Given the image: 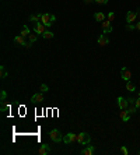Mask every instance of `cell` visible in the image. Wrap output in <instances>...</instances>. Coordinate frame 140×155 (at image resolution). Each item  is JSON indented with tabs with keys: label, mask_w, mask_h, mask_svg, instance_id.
Wrapping results in <instances>:
<instances>
[{
	"label": "cell",
	"mask_w": 140,
	"mask_h": 155,
	"mask_svg": "<svg viewBox=\"0 0 140 155\" xmlns=\"http://www.w3.org/2000/svg\"><path fill=\"white\" fill-rule=\"evenodd\" d=\"M126 90H128L129 92H135V91H136V87L130 83V81H126Z\"/></svg>",
	"instance_id": "obj_22"
},
{
	"label": "cell",
	"mask_w": 140,
	"mask_h": 155,
	"mask_svg": "<svg viewBox=\"0 0 140 155\" xmlns=\"http://www.w3.org/2000/svg\"><path fill=\"white\" fill-rule=\"evenodd\" d=\"M39 90H41V92H48V91H49V87H48L46 84H42V85L39 87Z\"/></svg>",
	"instance_id": "obj_26"
},
{
	"label": "cell",
	"mask_w": 140,
	"mask_h": 155,
	"mask_svg": "<svg viewBox=\"0 0 140 155\" xmlns=\"http://www.w3.org/2000/svg\"><path fill=\"white\" fill-rule=\"evenodd\" d=\"M9 109H10V105H9V103H6V101L1 102V112H6V111H9Z\"/></svg>",
	"instance_id": "obj_25"
},
{
	"label": "cell",
	"mask_w": 140,
	"mask_h": 155,
	"mask_svg": "<svg viewBox=\"0 0 140 155\" xmlns=\"http://www.w3.org/2000/svg\"><path fill=\"white\" fill-rule=\"evenodd\" d=\"M135 105H136V108H137V109H140V96L137 98V99H136V102H135Z\"/></svg>",
	"instance_id": "obj_32"
},
{
	"label": "cell",
	"mask_w": 140,
	"mask_h": 155,
	"mask_svg": "<svg viewBox=\"0 0 140 155\" xmlns=\"http://www.w3.org/2000/svg\"><path fill=\"white\" fill-rule=\"evenodd\" d=\"M83 1H84V3H86V4H90V3H93V1H94V0H83Z\"/></svg>",
	"instance_id": "obj_34"
},
{
	"label": "cell",
	"mask_w": 140,
	"mask_h": 155,
	"mask_svg": "<svg viewBox=\"0 0 140 155\" xmlns=\"http://www.w3.org/2000/svg\"><path fill=\"white\" fill-rule=\"evenodd\" d=\"M136 13H137V18H139V21H140V7L137 9V11H136Z\"/></svg>",
	"instance_id": "obj_35"
},
{
	"label": "cell",
	"mask_w": 140,
	"mask_h": 155,
	"mask_svg": "<svg viewBox=\"0 0 140 155\" xmlns=\"http://www.w3.org/2000/svg\"><path fill=\"white\" fill-rule=\"evenodd\" d=\"M77 143H78V144H83V145H88L91 143V137H90L88 133L81 131V133L77 134Z\"/></svg>",
	"instance_id": "obj_2"
},
{
	"label": "cell",
	"mask_w": 140,
	"mask_h": 155,
	"mask_svg": "<svg viewBox=\"0 0 140 155\" xmlns=\"http://www.w3.org/2000/svg\"><path fill=\"white\" fill-rule=\"evenodd\" d=\"M94 18H95L98 22H102V21H105V14L101 13V11H97V13L94 14Z\"/></svg>",
	"instance_id": "obj_16"
},
{
	"label": "cell",
	"mask_w": 140,
	"mask_h": 155,
	"mask_svg": "<svg viewBox=\"0 0 140 155\" xmlns=\"http://www.w3.org/2000/svg\"><path fill=\"white\" fill-rule=\"evenodd\" d=\"M38 41V34L35 32V34H30V36H28V42H31V43H34V42Z\"/></svg>",
	"instance_id": "obj_23"
},
{
	"label": "cell",
	"mask_w": 140,
	"mask_h": 155,
	"mask_svg": "<svg viewBox=\"0 0 140 155\" xmlns=\"http://www.w3.org/2000/svg\"><path fill=\"white\" fill-rule=\"evenodd\" d=\"M107 20H109L111 22L115 20V13H114V11H109V13H108V14H107Z\"/></svg>",
	"instance_id": "obj_24"
},
{
	"label": "cell",
	"mask_w": 140,
	"mask_h": 155,
	"mask_svg": "<svg viewBox=\"0 0 140 155\" xmlns=\"http://www.w3.org/2000/svg\"><path fill=\"white\" fill-rule=\"evenodd\" d=\"M126 109H128V112H129L130 115H133V113H136V112H137V108H136V105H135V103L129 105V106H128Z\"/></svg>",
	"instance_id": "obj_20"
},
{
	"label": "cell",
	"mask_w": 140,
	"mask_h": 155,
	"mask_svg": "<svg viewBox=\"0 0 140 155\" xmlns=\"http://www.w3.org/2000/svg\"><path fill=\"white\" fill-rule=\"evenodd\" d=\"M42 38H43V39H52V38H53V32L46 30V31L42 34Z\"/></svg>",
	"instance_id": "obj_19"
},
{
	"label": "cell",
	"mask_w": 140,
	"mask_h": 155,
	"mask_svg": "<svg viewBox=\"0 0 140 155\" xmlns=\"http://www.w3.org/2000/svg\"><path fill=\"white\" fill-rule=\"evenodd\" d=\"M102 31H104V34H105V35L112 32V25H111V21H109V20L102 21Z\"/></svg>",
	"instance_id": "obj_8"
},
{
	"label": "cell",
	"mask_w": 140,
	"mask_h": 155,
	"mask_svg": "<svg viewBox=\"0 0 140 155\" xmlns=\"http://www.w3.org/2000/svg\"><path fill=\"white\" fill-rule=\"evenodd\" d=\"M51 151H52V150H51V145L42 144L39 147V151H38V152L41 155H48V154H51Z\"/></svg>",
	"instance_id": "obj_10"
},
{
	"label": "cell",
	"mask_w": 140,
	"mask_h": 155,
	"mask_svg": "<svg viewBox=\"0 0 140 155\" xmlns=\"http://www.w3.org/2000/svg\"><path fill=\"white\" fill-rule=\"evenodd\" d=\"M126 30H128V31H133V30H136V27H135L133 24L128 22V25H126Z\"/></svg>",
	"instance_id": "obj_29"
},
{
	"label": "cell",
	"mask_w": 140,
	"mask_h": 155,
	"mask_svg": "<svg viewBox=\"0 0 140 155\" xmlns=\"http://www.w3.org/2000/svg\"><path fill=\"white\" fill-rule=\"evenodd\" d=\"M118 106L119 109H126L128 106H129V102H128V99L126 98H123V96H118Z\"/></svg>",
	"instance_id": "obj_9"
},
{
	"label": "cell",
	"mask_w": 140,
	"mask_h": 155,
	"mask_svg": "<svg viewBox=\"0 0 140 155\" xmlns=\"http://www.w3.org/2000/svg\"><path fill=\"white\" fill-rule=\"evenodd\" d=\"M119 117H120V120H123V122H128V120L130 119V113L128 112V109H120Z\"/></svg>",
	"instance_id": "obj_13"
},
{
	"label": "cell",
	"mask_w": 140,
	"mask_h": 155,
	"mask_svg": "<svg viewBox=\"0 0 140 155\" xmlns=\"http://www.w3.org/2000/svg\"><path fill=\"white\" fill-rule=\"evenodd\" d=\"M120 151H122V154H123V155H128V154H129V151H128V148H126L125 145H120Z\"/></svg>",
	"instance_id": "obj_27"
},
{
	"label": "cell",
	"mask_w": 140,
	"mask_h": 155,
	"mask_svg": "<svg viewBox=\"0 0 140 155\" xmlns=\"http://www.w3.org/2000/svg\"><path fill=\"white\" fill-rule=\"evenodd\" d=\"M63 141L65 144H73V143H77V135L74 133H67V134L63 137Z\"/></svg>",
	"instance_id": "obj_5"
},
{
	"label": "cell",
	"mask_w": 140,
	"mask_h": 155,
	"mask_svg": "<svg viewBox=\"0 0 140 155\" xmlns=\"http://www.w3.org/2000/svg\"><path fill=\"white\" fill-rule=\"evenodd\" d=\"M6 98H7V92H6V91L3 90V91H1V96H0L1 102H4V101H6Z\"/></svg>",
	"instance_id": "obj_28"
},
{
	"label": "cell",
	"mask_w": 140,
	"mask_h": 155,
	"mask_svg": "<svg viewBox=\"0 0 140 155\" xmlns=\"http://www.w3.org/2000/svg\"><path fill=\"white\" fill-rule=\"evenodd\" d=\"M56 21V16L52 13H41V22H42L45 27H51L53 25V22Z\"/></svg>",
	"instance_id": "obj_1"
},
{
	"label": "cell",
	"mask_w": 140,
	"mask_h": 155,
	"mask_svg": "<svg viewBox=\"0 0 140 155\" xmlns=\"http://www.w3.org/2000/svg\"><path fill=\"white\" fill-rule=\"evenodd\" d=\"M13 42H14L16 45H18V46H25V45H27L25 38H24V36H21V35H18V36H14Z\"/></svg>",
	"instance_id": "obj_11"
},
{
	"label": "cell",
	"mask_w": 140,
	"mask_h": 155,
	"mask_svg": "<svg viewBox=\"0 0 140 155\" xmlns=\"http://www.w3.org/2000/svg\"><path fill=\"white\" fill-rule=\"evenodd\" d=\"M28 20L31 21V22H34V24L39 22V21H41V13H39V14H31Z\"/></svg>",
	"instance_id": "obj_17"
},
{
	"label": "cell",
	"mask_w": 140,
	"mask_h": 155,
	"mask_svg": "<svg viewBox=\"0 0 140 155\" xmlns=\"http://www.w3.org/2000/svg\"><path fill=\"white\" fill-rule=\"evenodd\" d=\"M94 152H95V147H94V145H87L86 148L81 151L83 155H93Z\"/></svg>",
	"instance_id": "obj_14"
},
{
	"label": "cell",
	"mask_w": 140,
	"mask_h": 155,
	"mask_svg": "<svg viewBox=\"0 0 140 155\" xmlns=\"http://www.w3.org/2000/svg\"><path fill=\"white\" fill-rule=\"evenodd\" d=\"M49 137H51V140H52L53 143H62V141H63V135H62V133H60L57 129L51 130V131H49Z\"/></svg>",
	"instance_id": "obj_3"
},
{
	"label": "cell",
	"mask_w": 140,
	"mask_h": 155,
	"mask_svg": "<svg viewBox=\"0 0 140 155\" xmlns=\"http://www.w3.org/2000/svg\"><path fill=\"white\" fill-rule=\"evenodd\" d=\"M31 101H32L34 103H39V102H42V101H43V95H42V92H39V94H34L32 96H31Z\"/></svg>",
	"instance_id": "obj_15"
},
{
	"label": "cell",
	"mask_w": 140,
	"mask_h": 155,
	"mask_svg": "<svg viewBox=\"0 0 140 155\" xmlns=\"http://www.w3.org/2000/svg\"><path fill=\"white\" fill-rule=\"evenodd\" d=\"M139 96H140V92H139Z\"/></svg>",
	"instance_id": "obj_36"
},
{
	"label": "cell",
	"mask_w": 140,
	"mask_h": 155,
	"mask_svg": "<svg viewBox=\"0 0 140 155\" xmlns=\"http://www.w3.org/2000/svg\"><path fill=\"white\" fill-rule=\"evenodd\" d=\"M137 18V13L136 11H128V14H126V22H135V20Z\"/></svg>",
	"instance_id": "obj_12"
},
{
	"label": "cell",
	"mask_w": 140,
	"mask_h": 155,
	"mask_svg": "<svg viewBox=\"0 0 140 155\" xmlns=\"http://www.w3.org/2000/svg\"><path fill=\"white\" fill-rule=\"evenodd\" d=\"M97 4H107L108 3V0H94Z\"/></svg>",
	"instance_id": "obj_30"
},
{
	"label": "cell",
	"mask_w": 140,
	"mask_h": 155,
	"mask_svg": "<svg viewBox=\"0 0 140 155\" xmlns=\"http://www.w3.org/2000/svg\"><path fill=\"white\" fill-rule=\"evenodd\" d=\"M30 34H31V31H30V28H28L27 25H24V27H22V31H21V34H20V35L25 38V36H30Z\"/></svg>",
	"instance_id": "obj_18"
},
{
	"label": "cell",
	"mask_w": 140,
	"mask_h": 155,
	"mask_svg": "<svg viewBox=\"0 0 140 155\" xmlns=\"http://www.w3.org/2000/svg\"><path fill=\"white\" fill-rule=\"evenodd\" d=\"M98 45L99 46H107L108 43H109V38H108V35H105V34H101L99 36H98Z\"/></svg>",
	"instance_id": "obj_7"
},
{
	"label": "cell",
	"mask_w": 140,
	"mask_h": 155,
	"mask_svg": "<svg viewBox=\"0 0 140 155\" xmlns=\"http://www.w3.org/2000/svg\"><path fill=\"white\" fill-rule=\"evenodd\" d=\"M45 31H46V27L43 25L41 21H39V22H37V24H34V32H37L38 35H42Z\"/></svg>",
	"instance_id": "obj_6"
},
{
	"label": "cell",
	"mask_w": 140,
	"mask_h": 155,
	"mask_svg": "<svg viewBox=\"0 0 140 155\" xmlns=\"http://www.w3.org/2000/svg\"><path fill=\"white\" fill-rule=\"evenodd\" d=\"M120 78L125 80V81H130V78H132V71H130L128 67H122V69H120Z\"/></svg>",
	"instance_id": "obj_4"
},
{
	"label": "cell",
	"mask_w": 140,
	"mask_h": 155,
	"mask_svg": "<svg viewBox=\"0 0 140 155\" xmlns=\"http://www.w3.org/2000/svg\"><path fill=\"white\" fill-rule=\"evenodd\" d=\"M135 27H136V30H137V31H140V21H139V22H136V25H135Z\"/></svg>",
	"instance_id": "obj_33"
},
{
	"label": "cell",
	"mask_w": 140,
	"mask_h": 155,
	"mask_svg": "<svg viewBox=\"0 0 140 155\" xmlns=\"http://www.w3.org/2000/svg\"><path fill=\"white\" fill-rule=\"evenodd\" d=\"M128 99V102H129V105H132V103H135L136 102V99L135 98H132V96H129V98H126Z\"/></svg>",
	"instance_id": "obj_31"
},
{
	"label": "cell",
	"mask_w": 140,
	"mask_h": 155,
	"mask_svg": "<svg viewBox=\"0 0 140 155\" xmlns=\"http://www.w3.org/2000/svg\"><path fill=\"white\" fill-rule=\"evenodd\" d=\"M7 75H9V73L6 70V67H4V66H0V77H1V78H6Z\"/></svg>",
	"instance_id": "obj_21"
}]
</instances>
